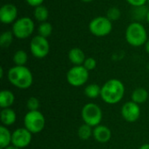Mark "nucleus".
<instances>
[{"mask_svg": "<svg viewBox=\"0 0 149 149\" xmlns=\"http://www.w3.org/2000/svg\"><path fill=\"white\" fill-rule=\"evenodd\" d=\"M0 117H1V122L4 127L13 125L16 121V119H17L16 113L11 108L2 109Z\"/></svg>", "mask_w": 149, "mask_h": 149, "instance_id": "15", "label": "nucleus"}, {"mask_svg": "<svg viewBox=\"0 0 149 149\" xmlns=\"http://www.w3.org/2000/svg\"><path fill=\"white\" fill-rule=\"evenodd\" d=\"M24 127L31 134L40 133L45 125V119L41 112L29 111L24 118Z\"/></svg>", "mask_w": 149, "mask_h": 149, "instance_id": "5", "label": "nucleus"}, {"mask_svg": "<svg viewBox=\"0 0 149 149\" xmlns=\"http://www.w3.org/2000/svg\"><path fill=\"white\" fill-rule=\"evenodd\" d=\"M145 49H146V52L149 54V40H148L147 43L145 44Z\"/></svg>", "mask_w": 149, "mask_h": 149, "instance_id": "31", "label": "nucleus"}, {"mask_svg": "<svg viewBox=\"0 0 149 149\" xmlns=\"http://www.w3.org/2000/svg\"><path fill=\"white\" fill-rule=\"evenodd\" d=\"M93 130H92L91 126H89L87 124H83L78 129V135L81 140L86 141L93 135Z\"/></svg>", "mask_w": 149, "mask_h": 149, "instance_id": "22", "label": "nucleus"}, {"mask_svg": "<svg viewBox=\"0 0 149 149\" xmlns=\"http://www.w3.org/2000/svg\"><path fill=\"white\" fill-rule=\"evenodd\" d=\"M125 86L123 83L116 79L107 80L101 86L100 97L104 102L110 105L119 103L124 97Z\"/></svg>", "mask_w": 149, "mask_h": 149, "instance_id": "1", "label": "nucleus"}, {"mask_svg": "<svg viewBox=\"0 0 149 149\" xmlns=\"http://www.w3.org/2000/svg\"><path fill=\"white\" fill-rule=\"evenodd\" d=\"M3 149H20L18 148H17V147H15V146H9V147H7V148H5Z\"/></svg>", "mask_w": 149, "mask_h": 149, "instance_id": "33", "label": "nucleus"}, {"mask_svg": "<svg viewBox=\"0 0 149 149\" xmlns=\"http://www.w3.org/2000/svg\"><path fill=\"white\" fill-rule=\"evenodd\" d=\"M32 134L25 127L17 128L12 133L11 144L18 148L22 149L28 147L32 139Z\"/></svg>", "mask_w": 149, "mask_h": 149, "instance_id": "10", "label": "nucleus"}, {"mask_svg": "<svg viewBox=\"0 0 149 149\" xmlns=\"http://www.w3.org/2000/svg\"><path fill=\"white\" fill-rule=\"evenodd\" d=\"M121 115L127 122H135L141 115V108L138 104L134 101L126 102L121 107Z\"/></svg>", "mask_w": 149, "mask_h": 149, "instance_id": "11", "label": "nucleus"}, {"mask_svg": "<svg viewBox=\"0 0 149 149\" xmlns=\"http://www.w3.org/2000/svg\"><path fill=\"white\" fill-rule=\"evenodd\" d=\"M8 79L11 85L18 89H27L33 82L32 73L24 65H15L8 72Z\"/></svg>", "mask_w": 149, "mask_h": 149, "instance_id": "2", "label": "nucleus"}, {"mask_svg": "<svg viewBox=\"0 0 149 149\" xmlns=\"http://www.w3.org/2000/svg\"><path fill=\"white\" fill-rule=\"evenodd\" d=\"M101 87H100L97 84H90L85 88V94L89 99H96L97 97L100 96Z\"/></svg>", "mask_w": 149, "mask_h": 149, "instance_id": "20", "label": "nucleus"}, {"mask_svg": "<svg viewBox=\"0 0 149 149\" xmlns=\"http://www.w3.org/2000/svg\"><path fill=\"white\" fill-rule=\"evenodd\" d=\"M121 16V11L119 8L113 6L111 8L108 9L107 12V17L110 20V21H116L118 20Z\"/></svg>", "mask_w": 149, "mask_h": 149, "instance_id": "26", "label": "nucleus"}, {"mask_svg": "<svg viewBox=\"0 0 149 149\" xmlns=\"http://www.w3.org/2000/svg\"><path fill=\"white\" fill-rule=\"evenodd\" d=\"M113 30V24L107 17H94L89 24V31L96 37H105L110 34Z\"/></svg>", "mask_w": 149, "mask_h": 149, "instance_id": "7", "label": "nucleus"}, {"mask_svg": "<svg viewBox=\"0 0 149 149\" xmlns=\"http://www.w3.org/2000/svg\"><path fill=\"white\" fill-rule=\"evenodd\" d=\"M17 17V9L12 3H5L0 8V21L4 24L13 23Z\"/></svg>", "mask_w": 149, "mask_h": 149, "instance_id": "12", "label": "nucleus"}, {"mask_svg": "<svg viewBox=\"0 0 149 149\" xmlns=\"http://www.w3.org/2000/svg\"><path fill=\"white\" fill-rule=\"evenodd\" d=\"M148 6H149V0H148Z\"/></svg>", "mask_w": 149, "mask_h": 149, "instance_id": "37", "label": "nucleus"}, {"mask_svg": "<svg viewBox=\"0 0 149 149\" xmlns=\"http://www.w3.org/2000/svg\"><path fill=\"white\" fill-rule=\"evenodd\" d=\"M83 66L87 71H93L97 66V61L93 58H86V60L83 64Z\"/></svg>", "mask_w": 149, "mask_h": 149, "instance_id": "28", "label": "nucleus"}, {"mask_svg": "<svg viewBox=\"0 0 149 149\" xmlns=\"http://www.w3.org/2000/svg\"><path fill=\"white\" fill-rule=\"evenodd\" d=\"M139 149H149V144H144Z\"/></svg>", "mask_w": 149, "mask_h": 149, "instance_id": "32", "label": "nucleus"}, {"mask_svg": "<svg viewBox=\"0 0 149 149\" xmlns=\"http://www.w3.org/2000/svg\"><path fill=\"white\" fill-rule=\"evenodd\" d=\"M15 101V96L9 90H3L0 93V107L2 109L10 108Z\"/></svg>", "mask_w": 149, "mask_h": 149, "instance_id": "16", "label": "nucleus"}, {"mask_svg": "<svg viewBox=\"0 0 149 149\" xmlns=\"http://www.w3.org/2000/svg\"><path fill=\"white\" fill-rule=\"evenodd\" d=\"M89 78V71L83 65H75L72 67L66 73L67 82L75 87L82 86L85 85Z\"/></svg>", "mask_w": 149, "mask_h": 149, "instance_id": "8", "label": "nucleus"}, {"mask_svg": "<svg viewBox=\"0 0 149 149\" xmlns=\"http://www.w3.org/2000/svg\"><path fill=\"white\" fill-rule=\"evenodd\" d=\"M81 117L85 124L95 127L99 126L102 120V111L97 104L88 103L83 107Z\"/></svg>", "mask_w": 149, "mask_h": 149, "instance_id": "4", "label": "nucleus"}, {"mask_svg": "<svg viewBox=\"0 0 149 149\" xmlns=\"http://www.w3.org/2000/svg\"><path fill=\"white\" fill-rule=\"evenodd\" d=\"M1 149H3V148H1Z\"/></svg>", "mask_w": 149, "mask_h": 149, "instance_id": "38", "label": "nucleus"}, {"mask_svg": "<svg viewBox=\"0 0 149 149\" xmlns=\"http://www.w3.org/2000/svg\"><path fill=\"white\" fill-rule=\"evenodd\" d=\"M148 98V93L146 89L142 87L135 89L132 93V101L135 102L138 105L145 103Z\"/></svg>", "mask_w": 149, "mask_h": 149, "instance_id": "17", "label": "nucleus"}, {"mask_svg": "<svg viewBox=\"0 0 149 149\" xmlns=\"http://www.w3.org/2000/svg\"><path fill=\"white\" fill-rule=\"evenodd\" d=\"M126 39L132 46H141L147 43L148 34L145 27L140 22L131 23L126 30Z\"/></svg>", "mask_w": 149, "mask_h": 149, "instance_id": "3", "label": "nucleus"}, {"mask_svg": "<svg viewBox=\"0 0 149 149\" xmlns=\"http://www.w3.org/2000/svg\"><path fill=\"white\" fill-rule=\"evenodd\" d=\"M68 58L74 65H83L86 55L80 48H72L68 52Z\"/></svg>", "mask_w": 149, "mask_h": 149, "instance_id": "14", "label": "nucleus"}, {"mask_svg": "<svg viewBox=\"0 0 149 149\" xmlns=\"http://www.w3.org/2000/svg\"><path fill=\"white\" fill-rule=\"evenodd\" d=\"M12 134L7 129L6 127L1 126L0 127V147L1 148H5L10 146L11 143Z\"/></svg>", "mask_w": 149, "mask_h": 149, "instance_id": "18", "label": "nucleus"}, {"mask_svg": "<svg viewBox=\"0 0 149 149\" xmlns=\"http://www.w3.org/2000/svg\"><path fill=\"white\" fill-rule=\"evenodd\" d=\"M147 21L149 23V10H148V15H147Z\"/></svg>", "mask_w": 149, "mask_h": 149, "instance_id": "36", "label": "nucleus"}, {"mask_svg": "<svg viewBox=\"0 0 149 149\" xmlns=\"http://www.w3.org/2000/svg\"><path fill=\"white\" fill-rule=\"evenodd\" d=\"M3 67H1L0 68V78L1 79H3Z\"/></svg>", "mask_w": 149, "mask_h": 149, "instance_id": "34", "label": "nucleus"}, {"mask_svg": "<svg viewBox=\"0 0 149 149\" xmlns=\"http://www.w3.org/2000/svg\"><path fill=\"white\" fill-rule=\"evenodd\" d=\"M13 37H14V34L12 31H3L0 36V45H1V47H3V48L9 47L10 45V44L12 43Z\"/></svg>", "mask_w": 149, "mask_h": 149, "instance_id": "23", "label": "nucleus"}, {"mask_svg": "<svg viewBox=\"0 0 149 149\" xmlns=\"http://www.w3.org/2000/svg\"><path fill=\"white\" fill-rule=\"evenodd\" d=\"M49 17V10L48 9L44 6V5H39L35 7L34 10V17L38 21V22H46Z\"/></svg>", "mask_w": 149, "mask_h": 149, "instance_id": "19", "label": "nucleus"}, {"mask_svg": "<svg viewBox=\"0 0 149 149\" xmlns=\"http://www.w3.org/2000/svg\"><path fill=\"white\" fill-rule=\"evenodd\" d=\"M93 136L96 141L100 143H107L110 141L112 137V132L107 127L99 125L94 127Z\"/></svg>", "mask_w": 149, "mask_h": 149, "instance_id": "13", "label": "nucleus"}, {"mask_svg": "<svg viewBox=\"0 0 149 149\" xmlns=\"http://www.w3.org/2000/svg\"><path fill=\"white\" fill-rule=\"evenodd\" d=\"M82 2H85V3H90V2H92V1H93V0H81Z\"/></svg>", "mask_w": 149, "mask_h": 149, "instance_id": "35", "label": "nucleus"}, {"mask_svg": "<svg viewBox=\"0 0 149 149\" xmlns=\"http://www.w3.org/2000/svg\"><path fill=\"white\" fill-rule=\"evenodd\" d=\"M148 10L146 8L145 5L143 6H139V7H134V10L133 11V17L137 20V22L143 20L144 18H147Z\"/></svg>", "mask_w": 149, "mask_h": 149, "instance_id": "25", "label": "nucleus"}, {"mask_svg": "<svg viewBox=\"0 0 149 149\" xmlns=\"http://www.w3.org/2000/svg\"><path fill=\"white\" fill-rule=\"evenodd\" d=\"M39 107V100L35 97H31L27 100V108L30 111H37Z\"/></svg>", "mask_w": 149, "mask_h": 149, "instance_id": "27", "label": "nucleus"}, {"mask_svg": "<svg viewBox=\"0 0 149 149\" xmlns=\"http://www.w3.org/2000/svg\"><path fill=\"white\" fill-rule=\"evenodd\" d=\"M30 50L31 54L37 58H45L50 52V44L46 38L40 35L35 36L30 44Z\"/></svg>", "mask_w": 149, "mask_h": 149, "instance_id": "9", "label": "nucleus"}, {"mask_svg": "<svg viewBox=\"0 0 149 149\" xmlns=\"http://www.w3.org/2000/svg\"><path fill=\"white\" fill-rule=\"evenodd\" d=\"M28 55L24 50L17 51L13 55V62L16 65H24L27 63Z\"/></svg>", "mask_w": 149, "mask_h": 149, "instance_id": "21", "label": "nucleus"}, {"mask_svg": "<svg viewBox=\"0 0 149 149\" xmlns=\"http://www.w3.org/2000/svg\"><path fill=\"white\" fill-rule=\"evenodd\" d=\"M130 5L134 7H139V6H143L148 3V0H126Z\"/></svg>", "mask_w": 149, "mask_h": 149, "instance_id": "29", "label": "nucleus"}, {"mask_svg": "<svg viewBox=\"0 0 149 149\" xmlns=\"http://www.w3.org/2000/svg\"><path fill=\"white\" fill-rule=\"evenodd\" d=\"M34 22L31 18L24 17L16 20L12 25V32L14 37L19 39L29 38L34 31Z\"/></svg>", "mask_w": 149, "mask_h": 149, "instance_id": "6", "label": "nucleus"}, {"mask_svg": "<svg viewBox=\"0 0 149 149\" xmlns=\"http://www.w3.org/2000/svg\"><path fill=\"white\" fill-rule=\"evenodd\" d=\"M38 31V35L47 38L48 37L52 35V25L49 22H43L39 24Z\"/></svg>", "mask_w": 149, "mask_h": 149, "instance_id": "24", "label": "nucleus"}, {"mask_svg": "<svg viewBox=\"0 0 149 149\" xmlns=\"http://www.w3.org/2000/svg\"><path fill=\"white\" fill-rule=\"evenodd\" d=\"M45 0H26L27 3L31 6H33V7H37V6H39V5H42L43 2Z\"/></svg>", "mask_w": 149, "mask_h": 149, "instance_id": "30", "label": "nucleus"}]
</instances>
